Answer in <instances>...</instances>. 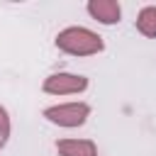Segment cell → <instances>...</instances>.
Instances as JSON below:
<instances>
[{
  "instance_id": "cell-1",
  "label": "cell",
  "mask_w": 156,
  "mask_h": 156,
  "mask_svg": "<svg viewBox=\"0 0 156 156\" xmlns=\"http://www.w3.org/2000/svg\"><path fill=\"white\" fill-rule=\"evenodd\" d=\"M56 49L68 56H93L105 49V41L88 27H66L56 34Z\"/></svg>"
},
{
  "instance_id": "cell-2",
  "label": "cell",
  "mask_w": 156,
  "mask_h": 156,
  "mask_svg": "<svg viewBox=\"0 0 156 156\" xmlns=\"http://www.w3.org/2000/svg\"><path fill=\"white\" fill-rule=\"evenodd\" d=\"M44 117L51 124H58V127H66V129L80 127L90 117V105L88 102H61V105H51V107L44 110Z\"/></svg>"
},
{
  "instance_id": "cell-3",
  "label": "cell",
  "mask_w": 156,
  "mask_h": 156,
  "mask_svg": "<svg viewBox=\"0 0 156 156\" xmlns=\"http://www.w3.org/2000/svg\"><path fill=\"white\" fill-rule=\"evenodd\" d=\"M88 88V78L80 76V73H51L44 78L41 83V90L49 93V95H78Z\"/></svg>"
},
{
  "instance_id": "cell-4",
  "label": "cell",
  "mask_w": 156,
  "mask_h": 156,
  "mask_svg": "<svg viewBox=\"0 0 156 156\" xmlns=\"http://www.w3.org/2000/svg\"><path fill=\"white\" fill-rule=\"evenodd\" d=\"M85 7H88V15L100 24H117L122 17V7L117 0H90Z\"/></svg>"
},
{
  "instance_id": "cell-5",
  "label": "cell",
  "mask_w": 156,
  "mask_h": 156,
  "mask_svg": "<svg viewBox=\"0 0 156 156\" xmlns=\"http://www.w3.org/2000/svg\"><path fill=\"white\" fill-rule=\"evenodd\" d=\"M58 156H98V146L90 139H58Z\"/></svg>"
},
{
  "instance_id": "cell-6",
  "label": "cell",
  "mask_w": 156,
  "mask_h": 156,
  "mask_svg": "<svg viewBox=\"0 0 156 156\" xmlns=\"http://www.w3.org/2000/svg\"><path fill=\"white\" fill-rule=\"evenodd\" d=\"M139 34L149 37V39H156V5H146L139 10L136 20H134Z\"/></svg>"
},
{
  "instance_id": "cell-7",
  "label": "cell",
  "mask_w": 156,
  "mask_h": 156,
  "mask_svg": "<svg viewBox=\"0 0 156 156\" xmlns=\"http://www.w3.org/2000/svg\"><path fill=\"white\" fill-rule=\"evenodd\" d=\"M7 136H10V115H7V110L0 105V141L5 144Z\"/></svg>"
},
{
  "instance_id": "cell-8",
  "label": "cell",
  "mask_w": 156,
  "mask_h": 156,
  "mask_svg": "<svg viewBox=\"0 0 156 156\" xmlns=\"http://www.w3.org/2000/svg\"><path fill=\"white\" fill-rule=\"evenodd\" d=\"M0 149H2V141H0Z\"/></svg>"
}]
</instances>
